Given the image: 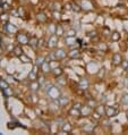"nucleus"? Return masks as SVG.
Instances as JSON below:
<instances>
[{"label":"nucleus","mask_w":128,"mask_h":135,"mask_svg":"<svg viewBox=\"0 0 128 135\" xmlns=\"http://www.w3.org/2000/svg\"><path fill=\"white\" fill-rule=\"evenodd\" d=\"M117 109H114V108H108L107 109V115L109 117H112V116H116L117 115Z\"/></svg>","instance_id":"obj_1"},{"label":"nucleus","mask_w":128,"mask_h":135,"mask_svg":"<svg viewBox=\"0 0 128 135\" xmlns=\"http://www.w3.org/2000/svg\"><path fill=\"white\" fill-rule=\"evenodd\" d=\"M122 66L125 67L126 69L128 68V61H127V60H125V61H122Z\"/></svg>","instance_id":"obj_5"},{"label":"nucleus","mask_w":128,"mask_h":135,"mask_svg":"<svg viewBox=\"0 0 128 135\" xmlns=\"http://www.w3.org/2000/svg\"><path fill=\"white\" fill-rule=\"evenodd\" d=\"M83 112H84V114H89V112H90V110L87 109V108H85V109L83 110Z\"/></svg>","instance_id":"obj_6"},{"label":"nucleus","mask_w":128,"mask_h":135,"mask_svg":"<svg viewBox=\"0 0 128 135\" xmlns=\"http://www.w3.org/2000/svg\"><path fill=\"white\" fill-rule=\"evenodd\" d=\"M121 62V56L119 53H116L113 55V64L114 65H119Z\"/></svg>","instance_id":"obj_2"},{"label":"nucleus","mask_w":128,"mask_h":135,"mask_svg":"<svg viewBox=\"0 0 128 135\" xmlns=\"http://www.w3.org/2000/svg\"><path fill=\"white\" fill-rule=\"evenodd\" d=\"M127 72H128V68H127Z\"/></svg>","instance_id":"obj_7"},{"label":"nucleus","mask_w":128,"mask_h":135,"mask_svg":"<svg viewBox=\"0 0 128 135\" xmlns=\"http://www.w3.org/2000/svg\"><path fill=\"white\" fill-rule=\"evenodd\" d=\"M121 101H122V103H125V105H128V94H123L122 95V99H121Z\"/></svg>","instance_id":"obj_4"},{"label":"nucleus","mask_w":128,"mask_h":135,"mask_svg":"<svg viewBox=\"0 0 128 135\" xmlns=\"http://www.w3.org/2000/svg\"><path fill=\"white\" fill-rule=\"evenodd\" d=\"M111 39L113 40V41H118L119 39H120V34H119L118 32H114L113 34H112V37H111Z\"/></svg>","instance_id":"obj_3"}]
</instances>
